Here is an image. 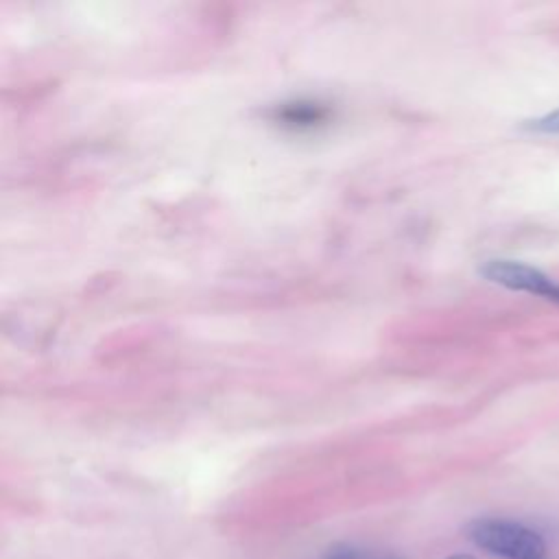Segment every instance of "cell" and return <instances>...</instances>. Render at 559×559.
<instances>
[{"mask_svg":"<svg viewBox=\"0 0 559 559\" xmlns=\"http://www.w3.org/2000/svg\"><path fill=\"white\" fill-rule=\"evenodd\" d=\"M376 559H404V557H397V555H384V557H376Z\"/></svg>","mask_w":559,"mask_h":559,"instance_id":"cell-6","label":"cell"},{"mask_svg":"<svg viewBox=\"0 0 559 559\" xmlns=\"http://www.w3.org/2000/svg\"><path fill=\"white\" fill-rule=\"evenodd\" d=\"M325 118V109L312 103H293L277 111V120L293 127H312Z\"/></svg>","mask_w":559,"mask_h":559,"instance_id":"cell-3","label":"cell"},{"mask_svg":"<svg viewBox=\"0 0 559 559\" xmlns=\"http://www.w3.org/2000/svg\"><path fill=\"white\" fill-rule=\"evenodd\" d=\"M480 275L498 286L531 293L559 306V282L531 264L515 260H487L480 266Z\"/></svg>","mask_w":559,"mask_h":559,"instance_id":"cell-2","label":"cell"},{"mask_svg":"<svg viewBox=\"0 0 559 559\" xmlns=\"http://www.w3.org/2000/svg\"><path fill=\"white\" fill-rule=\"evenodd\" d=\"M321 559H365V557H362V552H360L356 546H352V544H334V546H330V548L321 555Z\"/></svg>","mask_w":559,"mask_h":559,"instance_id":"cell-4","label":"cell"},{"mask_svg":"<svg viewBox=\"0 0 559 559\" xmlns=\"http://www.w3.org/2000/svg\"><path fill=\"white\" fill-rule=\"evenodd\" d=\"M467 539L500 559H544L546 544L531 526L504 518H476L465 526Z\"/></svg>","mask_w":559,"mask_h":559,"instance_id":"cell-1","label":"cell"},{"mask_svg":"<svg viewBox=\"0 0 559 559\" xmlns=\"http://www.w3.org/2000/svg\"><path fill=\"white\" fill-rule=\"evenodd\" d=\"M448 559H474V557H469V555H452Z\"/></svg>","mask_w":559,"mask_h":559,"instance_id":"cell-5","label":"cell"}]
</instances>
